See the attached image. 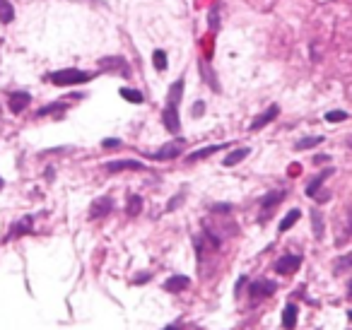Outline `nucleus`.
Here are the masks:
<instances>
[{
  "label": "nucleus",
  "mask_w": 352,
  "mask_h": 330,
  "mask_svg": "<svg viewBox=\"0 0 352 330\" xmlns=\"http://www.w3.org/2000/svg\"><path fill=\"white\" fill-rule=\"evenodd\" d=\"M94 77V73H87V70H77V68H65V70H56V73L48 75V80L58 87H73V84L80 82H90Z\"/></svg>",
  "instance_id": "1"
},
{
  "label": "nucleus",
  "mask_w": 352,
  "mask_h": 330,
  "mask_svg": "<svg viewBox=\"0 0 352 330\" xmlns=\"http://www.w3.org/2000/svg\"><path fill=\"white\" fill-rule=\"evenodd\" d=\"M285 200V191H275V193H268L263 200H260V215H258V222H268V217L275 212L280 202Z\"/></svg>",
  "instance_id": "2"
},
{
  "label": "nucleus",
  "mask_w": 352,
  "mask_h": 330,
  "mask_svg": "<svg viewBox=\"0 0 352 330\" xmlns=\"http://www.w3.org/2000/svg\"><path fill=\"white\" fill-rule=\"evenodd\" d=\"M278 289V284L273 282V280H256V282L249 287V294L253 302H258V299H266V296H273Z\"/></svg>",
  "instance_id": "3"
},
{
  "label": "nucleus",
  "mask_w": 352,
  "mask_h": 330,
  "mask_svg": "<svg viewBox=\"0 0 352 330\" xmlns=\"http://www.w3.org/2000/svg\"><path fill=\"white\" fill-rule=\"evenodd\" d=\"M99 68L102 70H121L123 77H130V65L123 55H106V58L99 61Z\"/></svg>",
  "instance_id": "4"
},
{
  "label": "nucleus",
  "mask_w": 352,
  "mask_h": 330,
  "mask_svg": "<svg viewBox=\"0 0 352 330\" xmlns=\"http://www.w3.org/2000/svg\"><path fill=\"white\" fill-rule=\"evenodd\" d=\"M162 123L169 133H179L181 130V118H179V106L174 104H167L164 111H162Z\"/></svg>",
  "instance_id": "5"
},
{
  "label": "nucleus",
  "mask_w": 352,
  "mask_h": 330,
  "mask_svg": "<svg viewBox=\"0 0 352 330\" xmlns=\"http://www.w3.org/2000/svg\"><path fill=\"white\" fill-rule=\"evenodd\" d=\"M278 113H280V106H278V104H273V106H268V109L263 111V113H260V116H256V118L251 121L249 130H251V133H256V130L266 128V126H268V123H273V121L278 118Z\"/></svg>",
  "instance_id": "6"
},
{
  "label": "nucleus",
  "mask_w": 352,
  "mask_h": 330,
  "mask_svg": "<svg viewBox=\"0 0 352 330\" xmlns=\"http://www.w3.org/2000/svg\"><path fill=\"white\" fill-rule=\"evenodd\" d=\"M184 140H174V142H167V145L162 147V149H157V152H155V159H159V162H167V159H176V157L181 155V152H184Z\"/></svg>",
  "instance_id": "7"
},
{
  "label": "nucleus",
  "mask_w": 352,
  "mask_h": 330,
  "mask_svg": "<svg viewBox=\"0 0 352 330\" xmlns=\"http://www.w3.org/2000/svg\"><path fill=\"white\" fill-rule=\"evenodd\" d=\"M299 265H302V258L299 256H282L275 263V273L278 275H295L299 270Z\"/></svg>",
  "instance_id": "8"
},
{
  "label": "nucleus",
  "mask_w": 352,
  "mask_h": 330,
  "mask_svg": "<svg viewBox=\"0 0 352 330\" xmlns=\"http://www.w3.org/2000/svg\"><path fill=\"white\" fill-rule=\"evenodd\" d=\"M104 169L116 174V171H142L145 166L140 164V162H135V159H116V162H109Z\"/></svg>",
  "instance_id": "9"
},
{
  "label": "nucleus",
  "mask_w": 352,
  "mask_h": 330,
  "mask_svg": "<svg viewBox=\"0 0 352 330\" xmlns=\"http://www.w3.org/2000/svg\"><path fill=\"white\" fill-rule=\"evenodd\" d=\"M29 101H32L29 92H10L8 106H10V111H12V113H22V111L29 106Z\"/></svg>",
  "instance_id": "10"
},
{
  "label": "nucleus",
  "mask_w": 352,
  "mask_h": 330,
  "mask_svg": "<svg viewBox=\"0 0 352 330\" xmlns=\"http://www.w3.org/2000/svg\"><path fill=\"white\" fill-rule=\"evenodd\" d=\"M111 210H113V200L109 198V195H104V198H99V200L92 202L90 217H92V220H97V217H99V220H102V217H106V215H109Z\"/></svg>",
  "instance_id": "11"
},
{
  "label": "nucleus",
  "mask_w": 352,
  "mask_h": 330,
  "mask_svg": "<svg viewBox=\"0 0 352 330\" xmlns=\"http://www.w3.org/2000/svg\"><path fill=\"white\" fill-rule=\"evenodd\" d=\"M331 174H333V166H331V169H324L321 174H316L314 178L309 181V186H306V195H309V198H316V193H321V186H324V181Z\"/></svg>",
  "instance_id": "12"
},
{
  "label": "nucleus",
  "mask_w": 352,
  "mask_h": 330,
  "mask_svg": "<svg viewBox=\"0 0 352 330\" xmlns=\"http://www.w3.org/2000/svg\"><path fill=\"white\" fill-rule=\"evenodd\" d=\"M224 147H227V142H224V145H208V147H203V149H198V152H191V155L186 157V162H188V164H195V162L208 159L210 155L220 152V149H224Z\"/></svg>",
  "instance_id": "13"
},
{
  "label": "nucleus",
  "mask_w": 352,
  "mask_h": 330,
  "mask_svg": "<svg viewBox=\"0 0 352 330\" xmlns=\"http://www.w3.org/2000/svg\"><path fill=\"white\" fill-rule=\"evenodd\" d=\"M188 284H191V280L186 275H174L164 282V289L167 292H184V289H188Z\"/></svg>",
  "instance_id": "14"
},
{
  "label": "nucleus",
  "mask_w": 352,
  "mask_h": 330,
  "mask_svg": "<svg viewBox=\"0 0 352 330\" xmlns=\"http://www.w3.org/2000/svg\"><path fill=\"white\" fill-rule=\"evenodd\" d=\"M297 306L295 304H287L285 306V311H282V328L285 330H295V325H297Z\"/></svg>",
  "instance_id": "15"
},
{
  "label": "nucleus",
  "mask_w": 352,
  "mask_h": 330,
  "mask_svg": "<svg viewBox=\"0 0 352 330\" xmlns=\"http://www.w3.org/2000/svg\"><path fill=\"white\" fill-rule=\"evenodd\" d=\"M251 155V149L249 147H239V149H234V152H229V155L224 157V166H234V164H239V162H244L246 157Z\"/></svg>",
  "instance_id": "16"
},
{
  "label": "nucleus",
  "mask_w": 352,
  "mask_h": 330,
  "mask_svg": "<svg viewBox=\"0 0 352 330\" xmlns=\"http://www.w3.org/2000/svg\"><path fill=\"white\" fill-rule=\"evenodd\" d=\"M184 97V80H176L171 87H169V94H167V104H174L179 106V101Z\"/></svg>",
  "instance_id": "17"
},
{
  "label": "nucleus",
  "mask_w": 352,
  "mask_h": 330,
  "mask_svg": "<svg viewBox=\"0 0 352 330\" xmlns=\"http://www.w3.org/2000/svg\"><path fill=\"white\" fill-rule=\"evenodd\" d=\"M12 19H15V8L10 5V0H0V22L10 24Z\"/></svg>",
  "instance_id": "18"
},
{
  "label": "nucleus",
  "mask_w": 352,
  "mask_h": 330,
  "mask_svg": "<svg viewBox=\"0 0 352 330\" xmlns=\"http://www.w3.org/2000/svg\"><path fill=\"white\" fill-rule=\"evenodd\" d=\"M32 217H24V220H19L17 224H15V229L10 231V238H15V236H22V234H29L32 231Z\"/></svg>",
  "instance_id": "19"
},
{
  "label": "nucleus",
  "mask_w": 352,
  "mask_h": 330,
  "mask_svg": "<svg viewBox=\"0 0 352 330\" xmlns=\"http://www.w3.org/2000/svg\"><path fill=\"white\" fill-rule=\"evenodd\" d=\"M119 92H121V97H123L126 101H130V104H142V99H145L140 89H130V87H123V89H119Z\"/></svg>",
  "instance_id": "20"
},
{
  "label": "nucleus",
  "mask_w": 352,
  "mask_h": 330,
  "mask_svg": "<svg viewBox=\"0 0 352 330\" xmlns=\"http://www.w3.org/2000/svg\"><path fill=\"white\" fill-rule=\"evenodd\" d=\"M324 142V138L321 135H311V138H302L299 142L295 145L297 152H304V149H309V147H316V145H321Z\"/></svg>",
  "instance_id": "21"
},
{
  "label": "nucleus",
  "mask_w": 352,
  "mask_h": 330,
  "mask_svg": "<svg viewBox=\"0 0 352 330\" xmlns=\"http://www.w3.org/2000/svg\"><path fill=\"white\" fill-rule=\"evenodd\" d=\"M126 212H128V217H135V215H140V212H142V198H140V195H130Z\"/></svg>",
  "instance_id": "22"
},
{
  "label": "nucleus",
  "mask_w": 352,
  "mask_h": 330,
  "mask_svg": "<svg viewBox=\"0 0 352 330\" xmlns=\"http://www.w3.org/2000/svg\"><path fill=\"white\" fill-rule=\"evenodd\" d=\"M311 222H314V236L316 238H324V217L318 210H311Z\"/></svg>",
  "instance_id": "23"
},
{
  "label": "nucleus",
  "mask_w": 352,
  "mask_h": 330,
  "mask_svg": "<svg viewBox=\"0 0 352 330\" xmlns=\"http://www.w3.org/2000/svg\"><path fill=\"white\" fill-rule=\"evenodd\" d=\"M299 215H302V212H299V210H292V212H287V215H285V220L280 222V231H287L289 227H292V224H295V222L299 220Z\"/></svg>",
  "instance_id": "24"
},
{
  "label": "nucleus",
  "mask_w": 352,
  "mask_h": 330,
  "mask_svg": "<svg viewBox=\"0 0 352 330\" xmlns=\"http://www.w3.org/2000/svg\"><path fill=\"white\" fill-rule=\"evenodd\" d=\"M350 267H352V251L347 253V256H343V258H338V260H335V273L340 275V273L350 270Z\"/></svg>",
  "instance_id": "25"
},
{
  "label": "nucleus",
  "mask_w": 352,
  "mask_h": 330,
  "mask_svg": "<svg viewBox=\"0 0 352 330\" xmlns=\"http://www.w3.org/2000/svg\"><path fill=\"white\" fill-rule=\"evenodd\" d=\"M152 65H155L157 70H167V65H169L167 53H164V51H155V55H152Z\"/></svg>",
  "instance_id": "26"
},
{
  "label": "nucleus",
  "mask_w": 352,
  "mask_h": 330,
  "mask_svg": "<svg viewBox=\"0 0 352 330\" xmlns=\"http://www.w3.org/2000/svg\"><path fill=\"white\" fill-rule=\"evenodd\" d=\"M326 121H328V123H340V121H347V111H328V113H326Z\"/></svg>",
  "instance_id": "27"
},
{
  "label": "nucleus",
  "mask_w": 352,
  "mask_h": 330,
  "mask_svg": "<svg viewBox=\"0 0 352 330\" xmlns=\"http://www.w3.org/2000/svg\"><path fill=\"white\" fill-rule=\"evenodd\" d=\"M58 109L65 111L68 106H65V104H58V101H56V104H48V106H44V109H39L37 116H48V113H53V111H58Z\"/></svg>",
  "instance_id": "28"
},
{
  "label": "nucleus",
  "mask_w": 352,
  "mask_h": 330,
  "mask_svg": "<svg viewBox=\"0 0 352 330\" xmlns=\"http://www.w3.org/2000/svg\"><path fill=\"white\" fill-rule=\"evenodd\" d=\"M191 113H193V118H200V116L205 113V104H203V101H195L193 109H191Z\"/></svg>",
  "instance_id": "29"
},
{
  "label": "nucleus",
  "mask_w": 352,
  "mask_h": 330,
  "mask_svg": "<svg viewBox=\"0 0 352 330\" xmlns=\"http://www.w3.org/2000/svg\"><path fill=\"white\" fill-rule=\"evenodd\" d=\"M104 147H106V149H111V147H121V140H116V138H106L102 142Z\"/></svg>",
  "instance_id": "30"
},
{
  "label": "nucleus",
  "mask_w": 352,
  "mask_h": 330,
  "mask_svg": "<svg viewBox=\"0 0 352 330\" xmlns=\"http://www.w3.org/2000/svg\"><path fill=\"white\" fill-rule=\"evenodd\" d=\"M150 280V273H140V275H135V280H133V284H145Z\"/></svg>",
  "instance_id": "31"
},
{
  "label": "nucleus",
  "mask_w": 352,
  "mask_h": 330,
  "mask_svg": "<svg viewBox=\"0 0 352 330\" xmlns=\"http://www.w3.org/2000/svg\"><path fill=\"white\" fill-rule=\"evenodd\" d=\"M232 210V205H227V202H220V205H213V212H229Z\"/></svg>",
  "instance_id": "32"
},
{
  "label": "nucleus",
  "mask_w": 352,
  "mask_h": 330,
  "mask_svg": "<svg viewBox=\"0 0 352 330\" xmlns=\"http://www.w3.org/2000/svg\"><path fill=\"white\" fill-rule=\"evenodd\" d=\"M287 174H289V176H299V174H302V166H299V164H289Z\"/></svg>",
  "instance_id": "33"
},
{
  "label": "nucleus",
  "mask_w": 352,
  "mask_h": 330,
  "mask_svg": "<svg viewBox=\"0 0 352 330\" xmlns=\"http://www.w3.org/2000/svg\"><path fill=\"white\" fill-rule=\"evenodd\" d=\"M326 200H331V193H328V191L316 193V202H326Z\"/></svg>",
  "instance_id": "34"
},
{
  "label": "nucleus",
  "mask_w": 352,
  "mask_h": 330,
  "mask_svg": "<svg viewBox=\"0 0 352 330\" xmlns=\"http://www.w3.org/2000/svg\"><path fill=\"white\" fill-rule=\"evenodd\" d=\"M217 10H213V12H210V29H217Z\"/></svg>",
  "instance_id": "35"
},
{
  "label": "nucleus",
  "mask_w": 352,
  "mask_h": 330,
  "mask_svg": "<svg viewBox=\"0 0 352 330\" xmlns=\"http://www.w3.org/2000/svg\"><path fill=\"white\" fill-rule=\"evenodd\" d=\"M314 162H316V164H324V162H331V157H328V155H318V157H314Z\"/></svg>",
  "instance_id": "36"
},
{
  "label": "nucleus",
  "mask_w": 352,
  "mask_h": 330,
  "mask_svg": "<svg viewBox=\"0 0 352 330\" xmlns=\"http://www.w3.org/2000/svg\"><path fill=\"white\" fill-rule=\"evenodd\" d=\"M162 330H179V325H167V328H162Z\"/></svg>",
  "instance_id": "37"
},
{
  "label": "nucleus",
  "mask_w": 352,
  "mask_h": 330,
  "mask_svg": "<svg viewBox=\"0 0 352 330\" xmlns=\"http://www.w3.org/2000/svg\"><path fill=\"white\" fill-rule=\"evenodd\" d=\"M347 294H350V296H352V280H350V287H347Z\"/></svg>",
  "instance_id": "38"
},
{
  "label": "nucleus",
  "mask_w": 352,
  "mask_h": 330,
  "mask_svg": "<svg viewBox=\"0 0 352 330\" xmlns=\"http://www.w3.org/2000/svg\"><path fill=\"white\" fill-rule=\"evenodd\" d=\"M347 145H350V147H352V135H350V138H347Z\"/></svg>",
  "instance_id": "39"
},
{
  "label": "nucleus",
  "mask_w": 352,
  "mask_h": 330,
  "mask_svg": "<svg viewBox=\"0 0 352 330\" xmlns=\"http://www.w3.org/2000/svg\"><path fill=\"white\" fill-rule=\"evenodd\" d=\"M347 318H352V311H350V313H347Z\"/></svg>",
  "instance_id": "40"
},
{
  "label": "nucleus",
  "mask_w": 352,
  "mask_h": 330,
  "mask_svg": "<svg viewBox=\"0 0 352 330\" xmlns=\"http://www.w3.org/2000/svg\"><path fill=\"white\" fill-rule=\"evenodd\" d=\"M0 188H3V178H0Z\"/></svg>",
  "instance_id": "41"
}]
</instances>
